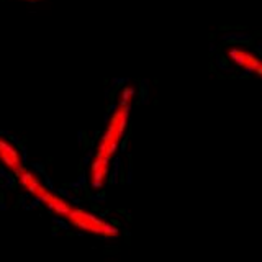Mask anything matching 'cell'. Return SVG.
<instances>
[{"instance_id": "8", "label": "cell", "mask_w": 262, "mask_h": 262, "mask_svg": "<svg viewBox=\"0 0 262 262\" xmlns=\"http://www.w3.org/2000/svg\"><path fill=\"white\" fill-rule=\"evenodd\" d=\"M27 2H39V0H27Z\"/></svg>"}, {"instance_id": "7", "label": "cell", "mask_w": 262, "mask_h": 262, "mask_svg": "<svg viewBox=\"0 0 262 262\" xmlns=\"http://www.w3.org/2000/svg\"><path fill=\"white\" fill-rule=\"evenodd\" d=\"M256 74H257V76H260V77H262V61H260V64H259V68H257Z\"/></svg>"}, {"instance_id": "1", "label": "cell", "mask_w": 262, "mask_h": 262, "mask_svg": "<svg viewBox=\"0 0 262 262\" xmlns=\"http://www.w3.org/2000/svg\"><path fill=\"white\" fill-rule=\"evenodd\" d=\"M131 106L133 103L117 100L108 118H106L105 128L97 139L95 149L90 156L87 166V184L92 190H102L108 184L113 159L117 158L120 146L128 131Z\"/></svg>"}, {"instance_id": "6", "label": "cell", "mask_w": 262, "mask_h": 262, "mask_svg": "<svg viewBox=\"0 0 262 262\" xmlns=\"http://www.w3.org/2000/svg\"><path fill=\"white\" fill-rule=\"evenodd\" d=\"M223 39L225 41H236V43H243V41H249L251 36L246 35V33H226V35H223Z\"/></svg>"}, {"instance_id": "2", "label": "cell", "mask_w": 262, "mask_h": 262, "mask_svg": "<svg viewBox=\"0 0 262 262\" xmlns=\"http://www.w3.org/2000/svg\"><path fill=\"white\" fill-rule=\"evenodd\" d=\"M13 177L25 193L30 195L31 199L36 200L38 203H41L46 210H49L54 216L61 218L62 221L68 218L71 210L74 208V205H76L69 202L59 192L53 190V188L45 182V179L41 177L36 170L30 169L28 166H25L20 172H16Z\"/></svg>"}, {"instance_id": "4", "label": "cell", "mask_w": 262, "mask_h": 262, "mask_svg": "<svg viewBox=\"0 0 262 262\" xmlns=\"http://www.w3.org/2000/svg\"><path fill=\"white\" fill-rule=\"evenodd\" d=\"M0 166L12 176H15L16 172H20L27 166L23 161V152L20 149V146L12 138H8L2 133H0Z\"/></svg>"}, {"instance_id": "3", "label": "cell", "mask_w": 262, "mask_h": 262, "mask_svg": "<svg viewBox=\"0 0 262 262\" xmlns=\"http://www.w3.org/2000/svg\"><path fill=\"white\" fill-rule=\"evenodd\" d=\"M64 221L72 229L89 236L103 237V239H117L120 236V228L117 225L84 207H79V205H74V208Z\"/></svg>"}, {"instance_id": "5", "label": "cell", "mask_w": 262, "mask_h": 262, "mask_svg": "<svg viewBox=\"0 0 262 262\" xmlns=\"http://www.w3.org/2000/svg\"><path fill=\"white\" fill-rule=\"evenodd\" d=\"M228 57L236 66H239L241 69H244L246 72H256L259 64H260V59L257 56H254L249 51H244V49H241V48H229Z\"/></svg>"}]
</instances>
